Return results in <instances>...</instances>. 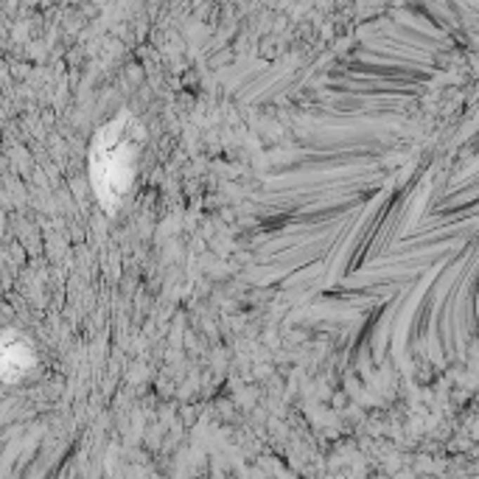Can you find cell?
I'll return each instance as SVG.
<instances>
[{"label": "cell", "mask_w": 479, "mask_h": 479, "mask_svg": "<svg viewBox=\"0 0 479 479\" xmlns=\"http://www.w3.org/2000/svg\"><path fill=\"white\" fill-rule=\"evenodd\" d=\"M34 367V350L22 336H14L11 331L3 339V379L17 381Z\"/></svg>", "instance_id": "2"}, {"label": "cell", "mask_w": 479, "mask_h": 479, "mask_svg": "<svg viewBox=\"0 0 479 479\" xmlns=\"http://www.w3.org/2000/svg\"><path fill=\"white\" fill-rule=\"evenodd\" d=\"M140 126L129 112L101 126L90 143V180L98 202L107 214H115L135 180V163L140 152Z\"/></svg>", "instance_id": "1"}]
</instances>
